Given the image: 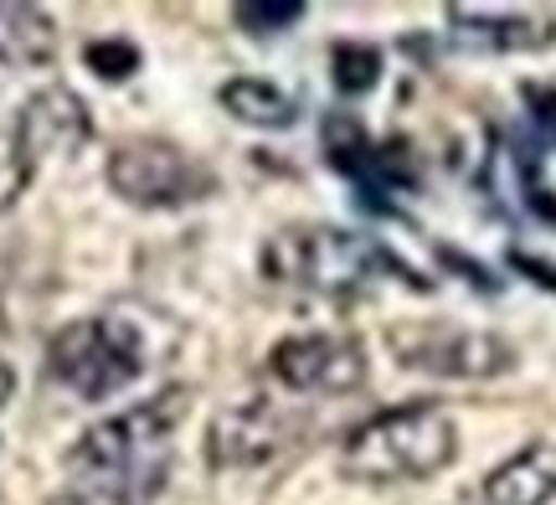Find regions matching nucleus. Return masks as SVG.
Returning <instances> with one entry per match:
<instances>
[{"instance_id": "6ab92c4d", "label": "nucleus", "mask_w": 556, "mask_h": 505, "mask_svg": "<svg viewBox=\"0 0 556 505\" xmlns=\"http://www.w3.org/2000/svg\"><path fill=\"white\" fill-rule=\"evenodd\" d=\"M520 99H526V119L536 129V140L556 144V83H526Z\"/></svg>"}, {"instance_id": "39448f33", "label": "nucleus", "mask_w": 556, "mask_h": 505, "mask_svg": "<svg viewBox=\"0 0 556 505\" xmlns=\"http://www.w3.org/2000/svg\"><path fill=\"white\" fill-rule=\"evenodd\" d=\"M109 186L114 197L129 206H144V212H176V206L206 202L217 191V176L212 165L186 155L180 144L170 140H124L114 155H109Z\"/></svg>"}, {"instance_id": "a211bd4d", "label": "nucleus", "mask_w": 556, "mask_h": 505, "mask_svg": "<svg viewBox=\"0 0 556 505\" xmlns=\"http://www.w3.org/2000/svg\"><path fill=\"white\" fill-rule=\"evenodd\" d=\"M31 176H37V165L26 161L16 129H0V212H11L21 202V191L31 186Z\"/></svg>"}, {"instance_id": "423d86ee", "label": "nucleus", "mask_w": 556, "mask_h": 505, "mask_svg": "<svg viewBox=\"0 0 556 505\" xmlns=\"http://www.w3.org/2000/svg\"><path fill=\"white\" fill-rule=\"evenodd\" d=\"M397 366L448 377V382H490L516 366V345L490 330H458V325H397L392 336Z\"/></svg>"}, {"instance_id": "f03ea898", "label": "nucleus", "mask_w": 556, "mask_h": 505, "mask_svg": "<svg viewBox=\"0 0 556 505\" xmlns=\"http://www.w3.org/2000/svg\"><path fill=\"white\" fill-rule=\"evenodd\" d=\"M176 345L180 325L160 304L119 300L103 315L62 325L47 345V366L83 403H103V397H119L124 387H135L150 366L170 362Z\"/></svg>"}, {"instance_id": "2eb2a0df", "label": "nucleus", "mask_w": 556, "mask_h": 505, "mask_svg": "<svg viewBox=\"0 0 556 505\" xmlns=\"http://www.w3.org/2000/svg\"><path fill=\"white\" fill-rule=\"evenodd\" d=\"M330 83L345 99H361L381 83V52L371 41H336L330 47Z\"/></svg>"}, {"instance_id": "4468645a", "label": "nucleus", "mask_w": 556, "mask_h": 505, "mask_svg": "<svg viewBox=\"0 0 556 505\" xmlns=\"http://www.w3.org/2000/svg\"><path fill=\"white\" fill-rule=\"evenodd\" d=\"M325 155H330V165H336V171H345V176L366 181V176H371L377 140L361 129V119H351V114H330V119H325Z\"/></svg>"}, {"instance_id": "f3484780", "label": "nucleus", "mask_w": 556, "mask_h": 505, "mask_svg": "<svg viewBox=\"0 0 556 505\" xmlns=\"http://www.w3.org/2000/svg\"><path fill=\"white\" fill-rule=\"evenodd\" d=\"M83 62H88L93 78H103V83H129L139 73V47L124 37H103V41H88V47H83Z\"/></svg>"}, {"instance_id": "20e7f679", "label": "nucleus", "mask_w": 556, "mask_h": 505, "mask_svg": "<svg viewBox=\"0 0 556 505\" xmlns=\"http://www.w3.org/2000/svg\"><path fill=\"white\" fill-rule=\"evenodd\" d=\"M381 268L407 274V263H397L377 238H361L345 227H319V223H294L278 227L263 243V279L289 283V289H319V294H351L366 279H377Z\"/></svg>"}, {"instance_id": "7ed1b4c3", "label": "nucleus", "mask_w": 556, "mask_h": 505, "mask_svg": "<svg viewBox=\"0 0 556 505\" xmlns=\"http://www.w3.org/2000/svg\"><path fill=\"white\" fill-rule=\"evenodd\" d=\"M458 459V424L438 403H402L351 428L340 449V469L351 480L397 485V480H433Z\"/></svg>"}, {"instance_id": "4be33fe9", "label": "nucleus", "mask_w": 556, "mask_h": 505, "mask_svg": "<svg viewBox=\"0 0 556 505\" xmlns=\"http://www.w3.org/2000/svg\"><path fill=\"white\" fill-rule=\"evenodd\" d=\"M47 505H99V501H88V495H78V490H67V495H58V501H47Z\"/></svg>"}, {"instance_id": "aec40b11", "label": "nucleus", "mask_w": 556, "mask_h": 505, "mask_svg": "<svg viewBox=\"0 0 556 505\" xmlns=\"http://www.w3.org/2000/svg\"><path fill=\"white\" fill-rule=\"evenodd\" d=\"M516 268H531V279H546L556 289V268H552V263H536V258H526V253H516Z\"/></svg>"}, {"instance_id": "6e6552de", "label": "nucleus", "mask_w": 556, "mask_h": 505, "mask_svg": "<svg viewBox=\"0 0 556 505\" xmlns=\"http://www.w3.org/2000/svg\"><path fill=\"white\" fill-rule=\"evenodd\" d=\"M16 140L26 150V161L41 165V161H73L83 144L93 140V114H88V103L73 93V88H37L31 99L21 103L16 114Z\"/></svg>"}, {"instance_id": "f257e3e1", "label": "nucleus", "mask_w": 556, "mask_h": 505, "mask_svg": "<svg viewBox=\"0 0 556 505\" xmlns=\"http://www.w3.org/2000/svg\"><path fill=\"white\" fill-rule=\"evenodd\" d=\"M186 387H170L150 403L124 407L83 433L67 469L73 490L99 505H150L170 480L176 465V424L186 413Z\"/></svg>"}, {"instance_id": "ddd939ff", "label": "nucleus", "mask_w": 556, "mask_h": 505, "mask_svg": "<svg viewBox=\"0 0 556 505\" xmlns=\"http://www.w3.org/2000/svg\"><path fill=\"white\" fill-rule=\"evenodd\" d=\"M217 99L232 119L253 124V129H289V124L299 119L294 93H283V88L268 78H227Z\"/></svg>"}, {"instance_id": "9b49d317", "label": "nucleus", "mask_w": 556, "mask_h": 505, "mask_svg": "<svg viewBox=\"0 0 556 505\" xmlns=\"http://www.w3.org/2000/svg\"><path fill=\"white\" fill-rule=\"evenodd\" d=\"M448 31L454 41L479 52H536L556 41V26L546 16H500V11H469V5L448 11Z\"/></svg>"}, {"instance_id": "dca6fc26", "label": "nucleus", "mask_w": 556, "mask_h": 505, "mask_svg": "<svg viewBox=\"0 0 556 505\" xmlns=\"http://www.w3.org/2000/svg\"><path fill=\"white\" fill-rule=\"evenodd\" d=\"M232 21L253 37L289 31L294 21H304V0H242V5H232Z\"/></svg>"}, {"instance_id": "f8f14e48", "label": "nucleus", "mask_w": 556, "mask_h": 505, "mask_svg": "<svg viewBox=\"0 0 556 505\" xmlns=\"http://www.w3.org/2000/svg\"><path fill=\"white\" fill-rule=\"evenodd\" d=\"M58 58V26L41 5L0 0V67H47Z\"/></svg>"}, {"instance_id": "1a4fd4ad", "label": "nucleus", "mask_w": 556, "mask_h": 505, "mask_svg": "<svg viewBox=\"0 0 556 505\" xmlns=\"http://www.w3.org/2000/svg\"><path fill=\"white\" fill-rule=\"evenodd\" d=\"M289 433H294L289 418L263 397L222 407L206 428V459H212V469H258L289 449Z\"/></svg>"}, {"instance_id": "412c9836", "label": "nucleus", "mask_w": 556, "mask_h": 505, "mask_svg": "<svg viewBox=\"0 0 556 505\" xmlns=\"http://www.w3.org/2000/svg\"><path fill=\"white\" fill-rule=\"evenodd\" d=\"M11 392H16V371H11V362L0 356V407L11 403Z\"/></svg>"}, {"instance_id": "9d476101", "label": "nucleus", "mask_w": 556, "mask_h": 505, "mask_svg": "<svg viewBox=\"0 0 556 505\" xmlns=\"http://www.w3.org/2000/svg\"><path fill=\"white\" fill-rule=\"evenodd\" d=\"M552 501H556V439H536V444L516 449L484 480V505H552Z\"/></svg>"}, {"instance_id": "0eeeda50", "label": "nucleus", "mask_w": 556, "mask_h": 505, "mask_svg": "<svg viewBox=\"0 0 556 505\" xmlns=\"http://www.w3.org/2000/svg\"><path fill=\"white\" fill-rule=\"evenodd\" d=\"M268 371L289 392H319V397H340L366 382V351L351 336L336 330H304V336H283L268 351Z\"/></svg>"}]
</instances>
